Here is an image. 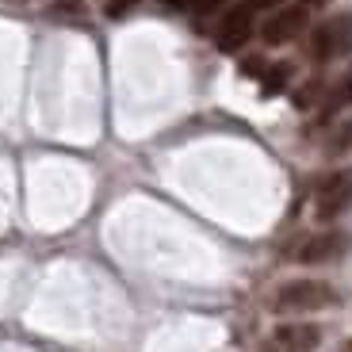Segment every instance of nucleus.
<instances>
[{"instance_id": "nucleus-17", "label": "nucleus", "mask_w": 352, "mask_h": 352, "mask_svg": "<svg viewBox=\"0 0 352 352\" xmlns=\"http://www.w3.org/2000/svg\"><path fill=\"white\" fill-rule=\"evenodd\" d=\"M344 352H352V344H344Z\"/></svg>"}, {"instance_id": "nucleus-7", "label": "nucleus", "mask_w": 352, "mask_h": 352, "mask_svg": "<svg viewBox=\"0 0 352 352\" xmlns=\"http://www.w3.org/2000/svg\"><path fill=\"white\" fill-rule=\"evenodd\" d=\"M344 249H349V234L326 230V234H314V238L302 241L299 261L302 264H329V261H337V256H344Z\"/></svg>"}, {"instance_id": "nucleus-4", "label": "nucleus", "mask_w": 352, "mask_h": 352, "mask_svg": "<svg viewBox=\"0 0 352 352\" xmlns=\"http://www.w3.org/2000/svg\"><path fill=\"white\" fill-rule=\"evenodd\" d=\"M302 31H307V8H302V4H291V8H280L261 27V38L268 46H283V43H291V38H299Z\"/></svg>"}, {"instance_id": "nucleus-15", "label": "nucleus", "mask_w": 352, "mask_h": 352, "mask_svg": "<svg viewBox=\"0 0 352 352\" xmlns=\"http://www.w3.org/2000/svg\"><path fill=\"white\" fill-rule=\"evenodd\" d=\"M276 4H283V0H249V8H276Z\"/></svg>"}, {"instance_id": "nucleus-3", "label": "nucleus", "mask_w": 352, "mask_h": 352, "mask_svg": "<svg viewBox=\"0 0 352 352\" xmlns=\"http://www.w3.org/2000/svg\"><path fill=\"white\" fill-rule=\"evenodd\" d=\"M352 203V168H341V173L326 176L318 184V195H314V214L322 222H333L337 214L349 211Z\"/></svg>"}, {"instance_id": "nucleus-14", "label": "nucleus", "mask_w": 352, "mask_h": 352, "mask_svg": "<svg viewBox=\"0 0 352 352\" xmlns=\"http://www.w3.org/2000/svg\"><path fill=\"white\" fill-rule=\"evenodd\" d=\"M188 4H192L195 12H214L222 4V0H188Z\"/></svg>"}, {"instance_id": "nucleus-13", "label": "nucleus", "mask_w": 352, "mask_h": 352, "mask_svg": "<svg viewBox=\"0 0 352 352\" xmlns=\"http://www.w3.org/2000/svg\"><path fill=\"white\" fill-rule=\"evenodd\" d=\"M241 73H245V77H264V62L261 58H245V62H241Z\"/></svg>"}, {"instance_id": "nucleus-2", "label": "nucleus", "mask_w": 352, "mask_h": 352, "mask_svg": "<svg viewBox=\"0 0 352 352\" xmlns=\"http://www.w3.org/2000/svg\"><path fill=\"white\" fill-rule=\"evenodd\" d=\"M310 54H314V62H329L337 54H352V16L349 12L310 31Z\"/></svg>"}, {"instance_id": "nucleus-10", "label": "nucleus", "mask_w": 352, "mask_h": 352, "mask_svg": "<svg viewBox=\"0 0 352 352\" xmlns=\"http://www.w3.org/2000/svg\"><path fill=\"white\" fill-rule=\"evenodd\" d=\"M318 92H322V88H318V80H310L307 88H299V96H295V107H302V111H307V107H314Z\"/></svg>"}, {"instance_id": "nucleus-12", "label": "nucleus", "mask_w": 352, "mask_h": 352, "mask_svg": "<svg viewBox=\"0 0 352 352\" xmlns=\"http://www.w3.org/2000/svg\"><path fill=\"white\" fill-rule=\"evenodd\" d=\"M134 4H138V0H111V4H107V16H111V19H123L126 12L134 8Z\"/></svg>"}, {"instance_id": "nucleus-5", "label": "nucleus", "mask_w": 352, "mask_h": 352, "mask_svg": "<svg viewBox=\"0 0 352 352\" xmlns=\"http://www.w3.org/2000/svg\"><path fill=\"white\" fill-rule=\"evenodd\" d=\"M249 35H253V8L241 4V8H230L226 16H222L214 43H219L222 54H234V50H241V46L249 43Z\"/></svg>"}, {"instance_id": "nucleus-16", "label": "nucleus", "mask_w": 352, "mask_h": 352, "mask_svg": "<svg viewBox=\"0 0 352 352\" xmlns=\"http://www.w3.org/2000/svg\"><path fill=\"white\" fill-rule=\"evenodd\" d=\"M322 4H329V0H302V8H322Z\"/></svg>"}, {"instance_id": "nucleus-9", "label": "nucleus", "mask_w": 352, "mask_h": 352, "mask_svg": "<svg viewBox=\"0 0 352 352\" xmlns=\"http://www.w3.org/2000/svg\"><path fill=\"white\" fill-rule=\"evenodd\" d=\"M344 150H352V123H341L337 134L329 138V153H344Z\"/></svg>"}, {"instance_id": "nucleus-6", "label": "nucleus", "mask_w": 352, "mask_h": 352, "mask_svg": "<svg viewBox=\"0 0 352 352\" xmlns=\"http://www.w3.org/2000/svg\"><path fill=\"white\" fill-rule=\"evenodd\" d=\"M272 344L280 352H314L322 344V329L314 322H283L272 329Z\"/></svg>"}, {"instance_id": "nucleus-8", "label": "nucleus", "mask_w": 352, "mask_h": 352, "mask_svg": "<svg viewBox=\"0 0 352 352\" xmlns=\"http://www.w3.org/2000/svg\"><path fill=\"white\" fill-rule=\"evenodd\" d=\"M287 80H291V65L287 62H276V65H268V69H264L261 92H264V96H276V92H283V88H287Z\"/></svg>"}, {"instance_id": "nucleus-11", "label": "nucleus", "mask_w": 352, "mask_h": 352, "mask_svg": "<svg viewBox=\"0 0 352 352\" xmlns=\"http://www.w3.org/2000/svg\"><path fill=\"white\" fill-rule=\"evenodd\" d=\"M50 12H54V16H80V12H85V4H80V0H58Z\"/></svg>"}, {"instance_id": "nucleus-1", "label": "nucleus", "mask_w": 352, "mask_h": 352, "mask_svg": "<svg viewBox=\"0 0 352 352\" xmlns=\"http://www.w3.org/2000/svg\"><path fill=\"white\" fill-rule=\"evenodd\" d=\"M337 302V291L322 280H291L276 291V310L283 314H307V310H326Z\"/></svg>"}]
</instances>
